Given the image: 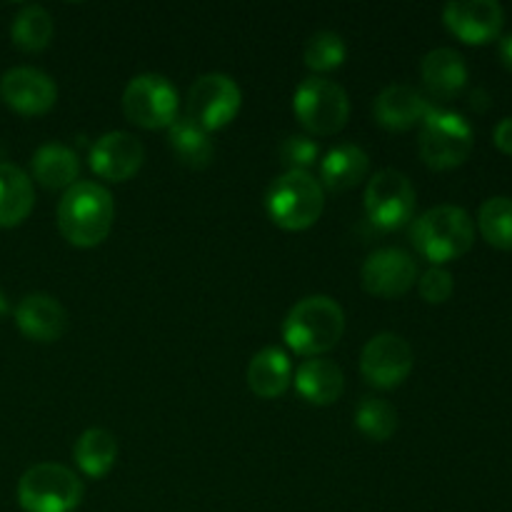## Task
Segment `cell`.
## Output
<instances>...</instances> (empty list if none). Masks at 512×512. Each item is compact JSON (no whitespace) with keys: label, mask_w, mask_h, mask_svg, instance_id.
Masks as SVG:
<instances>
[{"label":"cell","mask_w":512,"mask_h":512,"mask_svg":"<svg viewBox=\"0 0 512 512\" xmlns=\"http://www.w3.org/2000/svg\"><path fill=\"white\" fill-rule=\"evenodd\" d=\"M180 98L168 78L158 73L135 75L123 93V113L133 125L163 130L178 120Z\"/></svg>","instance_id":"cell-8"},{"label":"cell","mask_w":512,"mask_h":512,"mask_svg":"<svg viewBox=\"0 0 512 512\" xmlns=\"http://www.w3.org/2000/svg\"><path fill=\"white\" fill-rule=\"evenodd\" d=\"M0 98L20 115H45L58 100V88L43 70L13 68L0 78Z\"/></svg>","instance_id":"cell-15"},{"label":"cell","mask_w":512,"mask_h":512,"mask_svg":"<svg viewBox=\"0 0 512 512\" xmlns=\"http://www.w3.org/2000/svg\"><path fill=\"white\" fill-rule=\"evenodd\" d=\"M55 33V23L43 5H25L13 18L10 25V38L13 45L23 53H40L50 45Z\"/></svg>","instance_id":"cell-26"},{"label":"cell","mask_w":512,"mask_h":512,"mask_svg":"<svg viewBox=\"0 0 512 512\" xmlns=\"http://www.w3.org/2000/svg\"><path fill=\"white\" fill-rule=\"evenodd\" d=\"M418 195L413 183L400 170H380L370 178L365 188V213L368 220L380 230L403 228L413 220Z\"/></svg>","instance_id":"cell-10"},{"label":"cell","mask_w":512,"mask_h":512,"mask_svg":"<svg viewBox=\"0 0 512 512\" xmlns=\"http://www.w3.org/2000/svg\"><path fill=\"white\" fill-rule=\"evenodd\" d=\"M478 230L485 243L498 250H512V198L495 195L478 210Z\"/></svg>","instance_id":"cell-27"},{"label":"cell","mask_w":512,"mask_h":512,"mask_svg":"<svg viewBox=\"0 0 512 512\" xmlns=\"http://www.w3.org/2000/svg\"><path fill=\"white\" fill-rule=\"evenodd\" d=\"M75 465L88 478H105L118 460V440L110 430L90 428L75 440L73 448Z\"/></svg>","instance_id":"cell-24"},{"label":"cell","mask_w":512,"mask_h":512,"mask_svg":"<svg viewBox=\"0 0 512 512\" xmlns=\"http://www.w3.org/2000/svg\"><path fill=\"white\" fill-rule=\"evenodd\" d=\"M15 325L28 340L55 343L68 330V310L53 295L30 293L15 305Z\"/></svg>","instance_id":"cell-16"},{"label":"cell","mask_w":512,"mask_h":512,"mask_svg":"<svg viewBox=\"0 0 512 512\" xmlns=\"http://www.w3.org/2000/svg\"><path fill=\"white\" fill-rule=\"evenodd\" d=\"M295 390L310 405H333L343 395L345 375L333 360L310 358L295 370Z\"/></svg>","instance_id":"cell-19"},{"label":"cell","mask_w":512,"mask_h":512,"mask_svg":"<svg viewBox=\"0 0 512 512\" xmlns=\"http://www.w3.org/2000/svg\"><path fill=\"white\" fill-rule=\"evenodd\" d=\"M410 240L425 260L443 268L445 263L463 258L473 248L475 223L468 210L458 205H438L415 220Z\"/></svg>","instance_id":"cell-3"},{"label":"cell","mask_w":512,"mask_h":512,"mask_svg":"<svg viewBox=\"0 0 512 512\" xmlns=\"http://www.w3.org/2000/svg\"><path fill=\"white\" fill-rule=\"evenodd\" d=\"M420 78L433 98L453 100L468 85V65L458 50L435 48L420 63Z\"/></svg>","instance_id":"cell-18"},{"label":"cell","mask_w":512,"mask_h":512,"mask_svg":"<svg viewBox=\"0 0 512 512\" xmlns=\"http://www.w3.org/2000/svg\"><path fill=\"white\" fill-rule=\"evenodd\" d=\"M345 333V313L328 295H310L295 303L283 320V340L293 353L320 358Z\"/></svg>","instance_id":"cell-2"},{"label":"cell","mask_w":512,"mask_h":512,"mask_svg":"<svg viewBox=\"0 0 512 512\" xmlns=\"http://www.w3.org/2000/svg\"><path fill=\"white\" fill-rule=\"evenodd\" d=\"M8 310H10L8 298H5V293H3V290H0V320H3L5 315H8Z\"/></svg>","instance_id":"cell-35"},{"label":"cell","mask_w":512,"mask_h":512,"mask_svg":"<svg viewBox=\"0 0 512 512\" xmlns=\"http://www.w3.org/2000/svg\"><path fill=\"white\" fill-rule=\"evenodd\" d=\"M443 23L463 43L485 45L503 30L505 10L495 0H453L443 8Z\"/></svg>","instance_id":"cell-13"},{"label":"cell","mask_w":512,"mask_h":512,"mask_svg":"<svg viewBox=\"0 0 512 512\" xmlns=\"http://www.w3.org/2000/svg\"><path fill=\"white\" fill-rule=\"evenodd\" d=\"M493 143L500 153L512 155V115L510 118H503L493 130Z\"/></svg>","instance_id":"cell-32"},{"label":"cell","mask_w":512,"mask_h":512,"mask_svg":"<svg viewBox=\"0 0 512 512\" xmlns=\"http://www.w3.org/2000/svg\"><path fill=\"white\" fill-rule=\"evenodd\" d=\"M433 105L428 103L423 93L413 85H388L383 93L375 98L373 115L378 125L393 133H403V130L415 128L428 118Z\"/></svg>","instance_id":"cell-17"},{"label":"cell","mask_w":512,"mask_h":512,"mask_svg":"<svg viewBox=\"0 0 512 512\" xmlns=\"http://www.w3.org/2000/svg\"><path fill=\"white\" fill-rule=\"evenodd\" d=\"M30 168H33L35 183L43 185L45 190H63L65 193L78 183L80 158L75 155V150L65 148V145L48 143L35 150Z\"/></svg>","instance_id":"cell-22"},{"label":"cell","mask_w":512,"mask_h":512,"mask_svg":"<svg viewBox=\"0 0 512 512\" xmlns=\"http://www.w3.org/2000/svg\"><path fill=\"white\" fill-rule=\"evenodd\" d=\"M475 133L463 115L453 110L433 108L420 123L418 153L423 163L433 170L460 168L470 158Z\"/></svg>","instance_id":"cell-5"},{"label":"cell","mask_w":512,"mask_h":512,"mask_svg":"<svg viewBox=\"0 0 512 512\" xmlns=\"http://www.w3.org/2000/svg\"><path fill=\"white\" fill-rule=\"evenodd\" d=\"M168 145L178 163L190 170L208 168L213 160V143L208 133L185 115H178V120L168 128Z\"/></svg>","instance_id":"cell-25"},{"label":"cell","mask_w":512,"mask_h":512,"mask_svg":"<svg viewBox=\"0 0 512 512\" xmlns=\"http://www.w3.org/2000/svg\"><path fill=\"white\" fill-rule=\"evenodd\" d=\"M33 180L13 163H0V228H15L33 213Z\"/></svg>","instance_id":"cell-23"},{"label":"cell","mask_w":512,"mask_h":512,"mask_svg":"<svg viewBox=\"0 0 512 512\" xmlns=\"http://www.w3.org/2000/svg\"><path fill=\"white\" fill-rule=\"evenodd\" d=\"M265 208L278 228L298 233L320 220L325 208V190L315 175L285 170L268 188Z\"/></svg>","instance_id":"cell-4"},{"label":"cell","mask_w":512,"mask_h":512,"mask_svg":"<svg viewBox=\"0 0 512 512\" xmlns=\"http://www.w3.org/2000/svg\"><path fill=\"white\" fill-rule=\"evenodd\" d=\"M290 383H293V365H290L285 350L270 345V348L258 350V353L250 358L248 388L253 390L258 398H280V395H285V390L290 388Z\"/></svg>","instance_id":"cell-21"},{"label":"cell","mask_w":512,"mask_h":512,"mask_svg":"<svg viewBox=\"0 0 512 512\" xmlns=\"http://www.w3.org/2000/svg\"><path fill=\"white\" fill-rule=\"evenodd\" d=\"M498 55H500V63L512 73V33L505 35L498 45Z\"/></svg>","instance_id":"cell-33"},{"label":"cell","mask_w":512,"mask_h":512,"mask_svg":"<svg viewBox=\"0 0 512 512\" xmlns=\"http://www.w3.org/2000/svg\"><path fill=\"white\" fill-rule=\"evenodd\" d=\"M90 170L108 183H125L145 163V148L133 133L113 130L95 140L90 148Z\"/></svg>","instance_id":"cell-14"},{"label":"cell","mask_w":512,"mask_h":512,"mask_svg":"<svg viewBox=\"0 0 512 512\" xmlns=\"http://www.w3.org/2000/svg\"><path fill=\"white\" fill-rule=\"evenodd\" d=\"M305 65L315 73H330V70L340 68L348 58V48H345V40L340 38L333 30H320L313 38L305 43L303 50Z\"/></svg>","instance_id":"cell-29"},{"label":"cell","mask_w":512,"mask_h":512,"mask_svg":"<svg viewBox=\"0 0 512 512\" xmlns=\"http://www.w3.org/2000/svg\"><path fill=\"white\" fill-rule=\"evenodd\" d=\"M243 105V93L238 83L225 73L200 75L185 98V118L210 133L233 123Z\"/></svg>","instance_id":"cell-9"},{"label":"cell","mask_w":512,"mask_h":512,"mask_svg":"<svg viewBox=\"0 0 512 512\" xmlns=\"http://www.w3.org/2000/svg\"><path fill=\"white\" fill-rule=\"evenodd\" d=\"M370 170V158L360 145L345 143L330 150L323 160H320V185L330 193H345L353 190L365 180Z\"/></svg>","instance_id":"cell-20"},{"label":"cell","mask_w":512,"mask_h":512,"mask_svg":"<svg viewBox=\"0 0 512 512\" xmlns=\"http://www.w3.org/2000/svg\"><path fill=\"white\" fill-rule=\"evenodd\" d=\"M115 203L98 183H75L58 203V230L75 248H95L113 230Z\"/></svg>","instance_id":"cell-1"},{"label":"cell","mask_w":512,"mask_h":512,"mask_svg":"<svg viewBox=\"0 0 512 512\" xmlns=\"http://www.w3.org/2000/svg\"><path fill=\"white\" fill-rule=\"evenodd\" d=\"M453 290H455V280L448 268L433 265V268L425 270L423 275H418V293L425 303L443 305L445 300H450Z\"/></svg>","instance_id":"cell-31"},{"label":"cell","mask_w":512,"mask_h":512,"mask_svg":"<svg viewBox=\"0 0 512 512\" xmlns=\"http://www.w3.org/2000/svg\"><path fill=\"white\" fill-rule=\"evenodd\" d=\"M293 110L295 118L310 135L325 138V135H335L345 128L350 118V100L343 85L313 75L295 90Z\"/></svg>","instance_id":"cell-7"},{"label":"cell","mask_w":512,"mask_h":512,"mask_svg":"<svg viewBox=\"0 0 512 512\" xmlns=\"http://www.w3.org/2000/svg\"><path fill=\"white\" fill-rule=\"evenodd\" d=\"M355 425H358L365 438L375 440V443H385L398 430V410L388 400L368 395L355 408Z\"/></svg>","instance_id":"cell-28"},{"label":"cell","mask_w":512,"mask_h":512,"mask_svg":"<svg viewBox=\"0 0 512 512\" xmlns=\"http://www.w3.org/2000/svg\"><path fill=\"white\" fill-rule=\"evenodd\" d=\"M473 108L480 110V113H483V110H488L490 108L488 93H483V90H475V93H473Z\"/></svg>","instance_id":"cell-34"},{"label":"cell","mask_w":512,"mask_h":512,"mask_svg":"<svg viewBox=\"0 0 512 512\" xmlns=\"http://www.w3.org/2000/svg\"><path fill=\"white\" fill-rule=\"evenodd\" d=\"M415 355L405 338L395 333H380L368 340L360 353V373L373 388L393 390L413 373Z\"/></svg>","instance_id":"cell-11"},{"label":"cell","mask_w":512,"mask_h":512,"mask_svg":"<svg viewBox=\"0 0 512 512\" xmlns=\"http://www.w3.org/2000/svg\"><path fill=\"white\" fill-rule=\"evenodd\" d=\"M83 493V480L58 463L33 465L18 480V503L25 512H73Z\"/></svg>","instance_id":"cell-6"},{"label":"cell","mask_w":512,"mask_h":512,"mask_svg":"<svg viewBox=\"0 0 512 512\" xmlns=\"http://www.w3.org/2000/svg\"><path fill=\"white\" fill-rule=\"evenodd\" d=\"M280 163L288 170H300V173H308L310 165L318 163V143H315L310 135H288L280 145Z\"/></svg>","instance_id":"cell-30"},{"label":"cell","mask_w":512,"mask_h":512,"mask_svg":"<svg viewBox=\"0 0 512 512\" xmlns=\"http://www.w3.org/2000/svg\"><path fill=\"white\" fill-rule=\"evenodd\" d=\"M360 280L375 298H403L418 283V263L400 248H380L368 255Z\"/></svg>","instance_id":"cell-12"}]
</instances>
